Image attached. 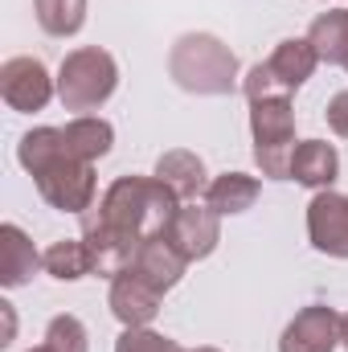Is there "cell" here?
Segmentation results:
<instances>
[{
  "label": "cell",
  "mask_w": 348,
  "mask_h": 352,
  "mask_svg": "<svg viewBox=\"0 0 348 352\" xmlns=\"http://www.w3.org/2000/svg\"><path fill=\"white\" fill-rule=\"evenodd\" d=\"M17 160L21 168L33 176L41 201L58 213H74L83 217L94 197H98V176H94V164L78 160L66 140H62V127H33L21 135L17 144Z\"/></svg>",
  "instance_id": "1"
},
{
  "label": "cell",
  "mask_w": 348,
  "mask_h": 352,
  "mask_svg": "<svg viewBox=\"0 0 348 352\" xmlns=\"http://www.w3.org/2000/svg\"><path fill=\"white\" fill-rule=\"evenodd\" d=\"M176 209H180V201H176V192L164 180H156V176H119V180H111V188L90 205L83 217L87 221H102L111 230H123V234L148 242V238H164L168 234Z\"/></svg>",
  "instance_id": "2"
},
{
  "label": "cell",
  "mask_w": 348,
  "mask_h": 352,
  "mask_svg": "<svg viewBox=\"0 0 348 352\" xmlns=\"http://www.w3.org/2000/svg\"><path fill=\"white\" fill-rule=\"evenodd\" d=\"M168 78L188 94L221 98L242 87V66L217 33H184L168 50Z\"/></svg>",
  "instance_id": "3"
},
{
  "label": "cell",
  "mask_w": 348,
  "mask_h": 352,
  "mask_svg": "<svg viewBox=\"0 0 348 352\" xmlns=\"http://www.w3.org/2000/svg\"><path fill=\"white\" fill-rule=\"evenodd\" d=\"M119 90V62L102 45H78L58 66V98L74 115H94Z\"/></svg>",
  "instance_id": "4"
},
{
  "label": "cell",
  "mask_w": 348,
  "mask_h": 352,
  "mask_svg": "<svg viewBox=\"0 0 348 352\" xmlns=\"http://www.w3.org/2000/svg\"><path fill=\"white\" fill-rule=\"evenodd\" d=\"M250 140H254V164L266 180H291L295 156V107L291 98H262L250 102Z\"/></svg>",
  "instance_id": "5"
},
{
  "label": "cell",
  "mask_w": 348,
  "mask_h": 352,
  "mask_svg": "<svg viewBox=\"0 0 348 352\" xmlns=\"http://www.w3.org/2000/svg\"><path fill=\"white\" fill-rule=\"evenodd\" d=\"M54 94H58V78H50L41 58H8L0 66V98L12 111H21V115L45 111Z\"/></svg>",
  "instance_id": "6"
},
{
  "label": "cell",
  "mask_w": 348,
  "mask_h": 352,
  "mask_svg": "<svg viewBox=\"0 0 348 352\" xmlns=\"http://www.w3.org/2000/svg\"><path fill=\"white\" fill-rule=\"evenodd\" d=\"M340 349V311L328 303H307L283 328L279 352H336Z\"/></svg>",
  "instance_id": "7"
},
{
  "label": "cell",
  "mask_w": 348,
  "mask_h": 352,
  "mask_svg": "<svg viewBox=\"0 0 348 352\" xmlns=\"http://www.w3.org/2000/svg\"><path fill=\"white\" fill-rule=\"evenodd\" d=\"M307 238L320 254L348 258V192L324 188L307 201Z\"/></svg>",
  "instance_id": "8"
},
{
  "label": "cell",
  "mask_w": 348,
  "mask_h": 352,
  "mask_svg": "<svg viewBox=\"0 0 348 352\" xmlns=\"http://www.w3.org/2000/svg\"><path fill=\"white\" fill-rule=\"evenodd\" d=\"M107 303H111V316L123 324V328H152V320L160 316V303L164 295L140 274V270H123L111 278V291H107Z\"/></svg>",
  "instance_id": "9"
},
{
  "label": "cell",
  "mask_w": 348,
  "mask_h": 352,
  "mask_svg": "<svg viewBox=\"0 0 348 352\" xmlns=\"http://www.w3.org/2000/svg\"><path fill=\"white\" fill-rule=\"evenodd\" d=\"M164 238L173 242L188 263H201V258H209V254L217 250V242H221V213H213L205 201H201V205L188 201V205L176 209V217H173V226H168Z\"/></svg>",
  "instance_id": "10"
},
{
  "label": "cell",
  "mask_w": 348,
  "mask_h": 352,
  "mask_svg": "<svg viewBox=\"0 0 348 352\" xmlns=\"http://www.w3.org/2000/svg\"><path fill=\"white\" fill-rule=\"evenodd\" d=\"M83 238H87L94 274H102V278L123 274L127 266L135 263L140 246H144L140 238H131V234H123V230H111V226H102V221H87V217H83Z\"/></svg>",
  "instance_id": "11"
},
{
  "label": "cell",
  "mask_w": 348,
  "mask_h": 352,
  "mask_svg": "<svg viewBox=\"0 0 348 352\" xmlns=\"http://www.w3.org/2000/svg\"><path fill=\"white\" fill-rule=\"evenodd\" d=\"M291 180L312 192L332 188L340 180V152L328 140H299L295 156H291Z\"/></svg>",
  "instance_id": "12"
},
{
  "label": "cell",
  "mask_w": 348,
  "mask_h": 352,
  "mask_svg": "<svg viewBox=\"0 0 348 352\" xmlns=\"http://www.w3.org/2000/svg\"><path fill=\"white\" fill-rule=\"evenodd\" d=\"M152 176L164 180V184L173 188L180 205L205 197V188H209V168H205V160H201L197 152H188V148H173V152H164V156L156 160Z\"/></svg>",
  "instance_id": "13"
},
{
  "label": "cell",
  "mask_w": 348,
  "mask_h": 352,
  "mask_svg": "<svg viewBox=\"0 0 348 352\" xmlns=\"http://www.w3.org/2000/svg\"><path fill=\"white\" fill-rule=\"evenodd\" d=\"M37 270H45L41 266V254H37V246H33V238L21 230V226H0V287H8V291H17V287H25Z\"/></svg>",
  "instance_id": "14"
},
{
  "label": "cell",
  "mask_w": 348,
  "mask_h": 352,
  "mask_svg": "<svg viewBox=\"0 0 348 352\" xmlns=\"http://www.w3.org/2000/svg\"><path fill=\"white\" fill-rule=\"evenodd\" d=\"M131 270H140L160 295H168L176 283L184 278V270H188V258L176 250L168 238H148L144 246H140V254H135V263H131Z\"/></svg>",
  "instance_id": "15"
},
{
  "label": "cell",
  "mask_w": 348,
  "mask_h": 352,
  "mask_svg": "<svg viewBox=\"0 0 348 352\" xmlns=\"http://www.w3.org/2000/svg\"><path fill=\"white\" fill-rule=\"evenodd\" d=\"M262 197V184L259 176L250 173H221L209 180V188H205V205L213 209V213H221V217H238V213H246V209H254V201Z\"/></svg>",
  "instance_id": "16"
},
{
  "label": "cell",
  "mask_w": 348,
  "mask_h": 352,
  "mask_svg": "<svg viewBox=\"0 0 348 352\" xmlns=\"http://www.w3.org/2000/svg\"><path fill=\"white\" fill-rule=\"evenodd\" d=\"M307 41L320 62L348 74V8H328L307 25Z\"/></svg>",
  "instance_id": "17"
},
{
  "label": "cell",
  "mask_w": 348,
  "mask_h": 352,
  "mask_svg": "<svg viewBox=\"0 0 348 352\" xmlns=\"http://www.w3.org/2000/svg\"><path fill=\"white\" fill-rule=\"evenodd\" d=\"M62 140L66 148L87 160V164H98L111 148H115V127L102 119V115H74L66 127H62Z\"/></svg>",
  "instance_id": "18"
},
{
  "label": "cell",
  "mask_w": 348,
  "mask_h": 352,
  "mask_svg": "<svg viewBox=\"0 0 348 352\" xmlns=\"http://www.w3.org/2000/svg\"><path fill=\"white\" fill-rule=\"evenodd\" d=\"M266 66L274 70V78H279L283 87L295 94V90L316 74L320 58H316V50H312V41H307V37H287V41H279V45H274V54L266 58Z\"/></svg>",
  "instance_id": "19"
},
{
  "label": "cell",
  "mask_w": 348,
  "mask_h": 352,
  "mask_svg": "<svg viewBox=\"0 0 348 352\" xmlns=\"http://www.w3.org/2000/svg\"><path fill=\"white\" fill-rule=\"evenodd\" d=\"M41 266H45V274L58 278V283H78V278L94 274L87 238H62V242H54V246L41 254Z\"/></svg>",
  "instance_id": "20"
},
{
  "label": "cell",
  "mask_w": 348,
  "mask_h": 352,
  "mask_svg": "<svg viewBox=\"0 0 348 352\" xmlns=\"http://www.w3.org/2000/svg\"><path fill=\"white\" fill-rule=\"evenodd\" d=\"M33 16L50 37H74L87 25V0H33Z\"/></svg>",
  "instance_id": "21"
},
{
  "label": "cell",
  "mask_w": 348,
  "mask_h": 352,
  "mask_svg": "<svg viewBox=\"0 0 348 352\" xmlns=\"http://www.w3.org/2000/svg\"><path fill=\"white\" fill-rule=\"evenodd\" d=\"M45 349L50 352H90V336L87 324L78 316H54L50 328H45Z\"/></svg>",
  "instance_id": "22"
},
{
  "label": "cell",
  "mask_w": 348,
  "mask_h": 352,
  "mask_svg": "<svg viewBox=\"0 0 348 352\" xmlns=\"http://www.w3.org/2000/svg\"><path fill=\"white\" fill-rule=\"evenodd\" d=\"M115 352H184L173 336L164 332H152V328H123L119 340H115Z\"/></svg>",
  "instance_id": "23"
},
{
  "label": "cell",
  "mask_w": 348,
  "mask_h": 352,
  "mask_svg": "<svg viewBox=\"0 0 348 352\" xmlns=\"http://www.w3.org/2000/svg\"><path fill=\"white\" fill-rule=\"evenodd\" d=\"M242 94H246V102H262V98H291V90L274 78V70H270L266 62H259V66H250V70H246V78H242Z\"/></svg>",
  "instance_id": "24"
},
{
  "label": "cell",
  "mask_w": 348,
  "mask_h": 352,
  "mask_svg": "<svg viewBox=\"0 0 348 352\" xmlns=\"http://www.w3.org/2000/svg\"><path fill=\"white\" fill-rule=\"evenodd\" d=\"M324 119H328V127H332L340 140H348V90H340V94H332V98H328Z\"/></svg>",
  "instance_id": "25"
},
{
  "label": "cell",
  "mask_w": 348,
  "mask_h": 352,
  "mask_svg": "<svg viewBox=\"0 0 348 352\" xmlns=\"http://www.w3.org/2000/svg\"><path fill=\"white\" fill-rule=\"evenodd\" d=\"M0 311H4V340H0V344H12V332H17V316H12V303H0Z\"/></svg>",
  "instance_id": "26"
},
{
  "label": "cell",
  "mask_w": 348,
  "mask_h": 352,
  "mask_svg": "<svg viewBox=\"0 0 348 352\" xmlns=\"http://www.w3.org/2000/svg\"><path fill=\"white\" fill-rule=\"evenodd\" d=\"M340 349L348 352V311L340 316Z\"/></svg>",
  "instance_id": "27"
},
{
  "label": "cell",
  "mask_w": 348,
  "mask_h": 352,
  "mask_svg": "<svg viewBox=\"0 0 348 352\" xmlns=\"http://www.w3.org/2000/svg\"><path fill=\"white\" fill-rule=\"evenodd\" d=\"M29 352H50V349H45V344H41V349H29Z\"/></svg>",
  "instance_id": "28"
},
{
  "label": "cell",
  "mask_w": 348,
  "mask_h": 352,
  "mask_svg": "<svg viewBox=\"0 0 348 352\" xmlns=\"http://www.w3.org/2000/svg\"><path fill=\"white\" fill-rule=\"evenodd\" d=\"M193 352H217V349H193Z\"/></svg>",
  "instance_id": "29"
}]
</instances>
